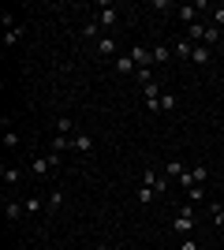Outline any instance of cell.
<instances>
[{
  "instance_id": "1",
  "label": "cell",
  "mask_w": 224,
  "mask_h": 250,
  "mask_svg": "<svg viewBox=\"0 0 224 250\" xmlns=\"http://www.w3.org/2000/svg\"><path fill=\"white\" fill-rule=\"evenodd\" d=\"M194 224H198V220H194V206H183L180 213H176V220H172V231H176V235H183V239H191Z\"/></svg>"
},
{
  "instance_id": "2",
  "label": "cell",
  "mask_w": 224,
  "mask_h": 250,
  "mask_svg": "<svg viewBox=\"0 0 224 250\" xmlns=\"http://www.w3.org/2000/svg\"><path fill=\"white\" fill-rule=\"evenodd\" d=\"M97 26H101V30H108V26H116V22H120V11L116 8H112V4H101V8H97Z\"/></svg>"
},
{
  "instance_id": "3",
  "label": "cell",
  "mask_w": 224,
  "mask_h": 250,
  "mask_svg": "<svg viewBox=\"0 0 224 250\" xmlns=\"http://www.w3.org/2000/svg\"><path fill=\"white\" fill-rule=\"evenodd\" d=\"M131 60H135V67H139V71H146V67H153V49L135 45V49H131Z\"/></svg>"
},
{
  "instance_id": "4",
  "label": "cell",
  "mask_w": 224,
  "mask_h": 250,
  "mask_svg": "<svg viewBox=\"0 0 224 250\" xmlns=\"http://www.w3.org/2000/svg\"><path fill=\"white\" fill-rule=\"evenodd\" d=\"M142 187H153L161 194V190H168V176H157L153 168H146V172H142Z\"/></svg>"
},
{
  "instance_id": "5",
  "label": "cell",
  "mask_w": 224,
  "mask_h": 250,
  "mask_svg": "<svg viewBox=\"0 0 224 250\" xmlns=\"http://www.w3.org/2000/svg\"><path fill=\"white\" fill-rule=\"evenodd\" d=\"M71 149H79V153H90V149H94V138L86 135V131H75V138H71Z\"/></svg>"
},
{
  "instance_id": "6",
  "label": "cell",
  "mask_w": 224,
  "mask_h": 250,
  "mask_svg": "<svg viewBox=\"0 0 224 250\" xmlns=\"http://www.w3.org/2000/svg\"><path fill=\"white\" fill-rule=\"evenodd\" d=\"M4 213H8V220H22L26 217V206H22V202H4Z\"/></svg>"
},
{
  "instance_id": "7",
  "label": "cell",
  "mask_w": 224,
  "mask_h": 250,
  "mask_svg": "<svg viewBox=\"0 0 224 250\" xmlns=\"http://www.w3.org/2000/svg\"><path fill=\"white\" fill-rule=\"evenodd\" d=\"M176 15H180V19L191 26V22L198 19V4H180V8H176Z\"/></svg>"
},
{
  "instance_id": "8",
  "label": "cell",
  "mask_w": 224,
  "mask_h": 250,
  "mask_svg": "<svg viewBox=\"0 0 224 250\" xmlns=\"http://www.w3.org/2000/svg\"><path fill=\"white\" fill-rule=\"evenodd\" d=\"M112 67H116L120 75H135V71H139V67H135V60H131V56H116V60H112Z\"/></svg>"
},
{
  "instance_id": "9",
  "label": "cell",
  "mask_w": 224,
  "mask_h": 250,
  "mask_svg": "<svg viewBox=\"0 0 224 250\" xmlns=\"http://www.w3.org/2000/svg\"><path fill=\"white\" fill-rule=\"evenodd\" d=\"M205 30H209L205 22H191L187 26V42H205Z\"/></svg>"
},
{
  "instance_id": "10",
  "label": "cell",
  "mask_w": 224,
  "mask_h": 250,
  "mask_svg": "<svg viewBox=\"0 0 224 250\" xmlns=\"http://www.w3.org/2000/svg\"><path fill=\"white\" fill-rule=\"evenodd\" d=\"M97 52H101V56H112V60H116V38H97Z\"/></svg>"
},
{
  "instance_id": "11",
  "label": "cell",
  "mask_w": 224,
  "mask_h": 250,
  "mask_svg": "<svg viewBox=\"0 0 224 250\" xmlns=\"http://www.w3.org/2000/svg\"><path fill=\"white\" fill-rule=\"evenodd\" d=\"M183 172H187V168H183V161H176V157H172V161H164V176H168V179H180Z\"/></svg>"
},
{
  "instance_id": "12",
  "label": "cell",
  "mask_w": 224,
  "mask_h": 250,
  "mask_svg": "<svg viewBox=\"0 0 224 250\" xmlns=\"http://www.w3.org/2000/svg\"><path fill=\"white\" fill-rule=\"evenodd\" d=\"M176 52H172V45H153V63H168Z\"/></svg>"
},
{
  "instance_id": "13",
  "label": "cell",
  "mask_w": 224,
  "mask_h": 250,
  "mask_svg": "<svg viewBox=\"0 0 224 250\" xmlns=\"http://www.w3.org/2000/svg\"><path fill=\"white\" fill-rule=\"evenodd\" d=\"M172 52H176L180 60H191V52H194V42H187V38H183V42H176V45H172Z\"/></svg>"
},
{
  "instance_id": "14",
  "label": "cell",
  "mask_w": 224,
  "mask_h": 250,
  "mask_svg": "<svg viewBox=\"0 0 224 250\" xmlns=\"http://www.w3.org/2000/svg\"><path fill=\"white\" fill-rule=\"evenodd\" d=\"M56 135L75 138V124H71V116H60V120H56Z\"/></svg>"
},
{
  "instance_id": "15",
  "label": "cell",
  "mask_w": 224,
  "mask_h": 250,
  "mask_svg": "<svg viewBox=\"0 0 224 250\" xmlns=\"http://www.w3.org/2000/svg\"><path fill=\"white\" fill-rule=\"evenodd\" d=\"M209 45H194V52H191V63H209Z\"/></svg>"
},
{
  "instance_id": "16",
  "label": "cell",
  "mask_w": 224,
  "mask_h": 250,
  "mask_svg": "<svg viewBox=\"0 0 224 250\" xmlns=\"http://www.w3.org/2000/svg\"><path fill=\"white\" fill-rule=\"evenodd\" d=\"M30 172H34V176H45V172H53L49 157H38V161H30Z\"/></svg>"
},
{
  "instance_id": "17",
  "label": "cell",
  "mask_w": 224,
  "mask_h": 250,
  "mask_svg": "<svg viewBox=\"0 0 224 250\" xmlns=\"http://www.w3.org/2000/svg\"><path fill=\"white\" fill-rule=\"evenodd\" d=\"M0 176H4V183H8V187H15L22 172H19V168H15V165H4V172H0Z\"/></svg>"
},
{
  "instance_id": "18",
  "label": "cell",
  "mask_w": 224,
  "mask_h": 250,
  "mask_svg": "<svg viewBox=\"0 0 224 250\" xmlns=\"http://www.w3.org/2000/svg\"><path fill=\"white\" fill-rule=\"evenodd\" d=\"M191 176H194V187H205V179H209V168H205V165H194V168H191Z\"/></svg>"
},
{
  "instance_id": "19",
  "label": "cell",
  "mask_w": 224,
  "mask_h": 250,
  "mask_svg": "<svg viewBox=\"0 0 224 250\" xmlns=\"http://www.w3.org/2000/svg\"><path fill=\"white\" fill-rule=\"evenodd\" d=\"M19 38H22V26H15V30H4V49L19 45Z\"/></svg>"
},
{
  "instance_id": "20",
  "label": "cell",
  "mask_w": 224,
  "mask_h": 250,
  "mask_svg": "<svg viewBox=\"0 0 224 250\" xmlns=\"http://www.w3.org/2000/svg\"><path fill=\"white\" fill-rule=\"evenodd\" d=\"M60 202H64V194H60V190H49V202H45V209H49V213H56V209H60Z\"/></svg>"
},
{
  "instance_id": "21",
  "label": "cell",
  "mask_w": 224,
  "mask_h": 250,
  "mask_svg": "<svg viewBox=\"0 0 224 250\" xmlns=\"http://www.w3.org/2000/svg\"><path fill=\"white\" fill-rule=\"evenodd\" d=\"M67 146H71V138H67V135H53V153H64Z\"/></svg>"
},
{
  "instance_id": "22",
  "label": "cell",
  "mask_w": 224,
  "mask_h": 250,
  "mask_svg": "<svg viewBox=\"0 0 224 250\" xmlns=\"http://www.w3.org/2000/svg\"><path fill=\"white\" fill-rule=\"evenodd\" d=\"M153 194H157L153 187H139V194H135V198H139V206H149V202H153Z\"/></svg>"
},
{
  "instance_id": "23",
  "label": "cell",
  "mask_w": 224,
  "mask_h": 250,
  "mask_svg": "<svg viewBox=\"0 0 224 250\" xmlns=\"http://www.w3.org/2000/svg\"><path fill=\"white\" fill-rule=\"evenodd\" d=\"M217 42H221V30H217L213 22H209V30H205V42H202V45H209V49H213Z\"/></svg>"
},
{
  "instance_id": "24",
  "label": "cell",
  "mask_w": 224,
  "mask_h": 250,
  "mask_svg": "<svg viewBox=\"0 0 224 250\" xmlns=\"http://www.w3.org/2000/svg\"><path fill=\"white\" fill-rule=\"evenodd\" d=\"M176 94H161V112H172V108H176Z\"/></svg>"
},
{
  "instance_id": "25",
  "label": "cell",
  "mask_w": 224,
  "mask_h": 250,
  "mask_svg": "<svg viewBox=\"0 0 224 250\" xmlns=\"http://www.w3.org/2000/svg\"><path fill=\"white\" fill-rule=\"evenodd\" d=\"M213 26H217V30H224V4H217V8H213Z\"/></svg>"
},
{
  "instance_id": "26",
  "label": "cell",
  "mask_w": 224,
  "mask_h": 250,
  "mask_svg": "<svg viewBox=\"0 0 224 250\" xmlns=\"http://www.w3.org/2000/svg\"><path fill=\"white\" fill-rule=\"evenodd\" d=\"M22 206H26V213H41V198H38V194H34V198H26Z\"/></svg>"
},
{
  "instance_id": "27",
  "label": "cell",
  "mask_w": 224,
  "mask_h": 250,
  "mask_svg": "<svg viewBox=\"0 0 224 250\" xmlns=\"http://www.w3.org/2000/svg\"><path fill=\"white\" fill-rule=\"evenodd\" d=\"M209 213L217 217V228H224V206H217V202H213V206H209Z\"/></svg>"
},
{
  "instance_id": "28",
  "label": "cell",
  "mask_w": 224,
  "mask_h": 250,
  "mask_svg": "<svg viewBox=\"0 0 224 250\" xmlns=\"http://www.w3.org/2000/svg\"><path fill=\"white\" fill-rule=\"evenodd\" d=\"M0 22H4V30H15V26H19V22H15V15H11V11H4V15H0Z\"/></svg>"
},
{
  "instance_id": "29",
  "label": "cell",
  "mask_w": 224,
  "mask_h": 250,
  "mask_svg": "<svg viewBox=\"0 0 224 250\" xmlns=\"http://www.w3.org/2000/svg\"><path fill=\"white\" fill-rule=\"evenodd\" d=\"M4 146L15 149V146H19V135H15V131H4Z\"/></svg>"
},
{
  "instance_id": "30",
  "label": "cell",
  "mask_w": 224,
  "mask_h": 250,
  "mask_svg": "<svg viewBox=\"0 0 224 250\" xmlns=\"http://www.w3.org/2000/svg\"><path fill=\"white\" fill-rule=\"evenodd\" d=\"M187 194H191V202H202V198H205V187H191Z\"/></svg>"
},
{
  "instance_id": "31",
  "label": "cell",
  "mask_w": 224,
  "mask_h": 250,
  "mask_svg": "<svg viewBox=\"0 0 224 250\" xmlns=\"http://www.w3.org/2000/svg\"><path fill=\"white\" fill-rule=\"evenodd\" d=\"M180 250H198V243H194V239H183V243H180Z\"/></svg>"
},
{
  "instance_id": "32",
  "label": "cell",
  "mask_w": 224,
  "mask_h": 250,
  "mask_svg": "<svg viewBox=\"0 0 224 250\" xmlns=\"http://www.w3.org/2000/svg\"><path fill=\"white\" fill-rule=\"evenodd\" d=\"M97 250H120V247H112V243H101V247H97Z\"/></svg>"
}]
</instances>
